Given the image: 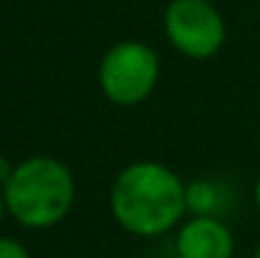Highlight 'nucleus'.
Instances as JSON below:
<instances>
[{
    "instance_id": "f257e3e1",
    "label": "nucleus",
    "mask_w": 260,
    "mask_h": 258,
    "mask_svg": "<svg viewBox=\"0 0 260 258\" xmlns=\"http://www.w3.org/2000/svg\"><path fill=\"white\" fill-rule=\"evenodd\" d=\"M187 210V187L159 162H134L111 187V213L134 236H162Z\"/></svg>"
},
{
    "instance_id": "f03ea898",
    "label": "nucleus",
    "mask_w": 260,
    "mask_h": 258,
    "mask_svg": "<svg viewBox=\"0 0 260 258\" xmlns=\"http://www.w3.org/2000/svg\"><path fill=\"white\" fill-rule=\"evenodd\" d=\"M8 213L25 228H51L61 223L76 197L71 170L56 157H30L13 167L3 187Z\"/></svg>"
},
{
    "instance_id": "7ed1b4c3",
    "label": "nucleus",
    "mask_w": 260,
    "mask_h": 258,
    "mask_svg": "<svg viewBox=\"0 0 260 258\" xmlns=\"http://www.w3.org/2000/svg\"><path fill=\"white\" fill-rule=\"evenodd\" d=\"M159 59L139 41H121L106 51L99 66V86L104 96L119 106L142 104L157 86Z\"/></svg>"
},
{
    "instance_id": "20e7f679",
    "label": "nucleus",
    "mask_w": 260,
    "mask_h": 258,
    "mask_svg": "<svg viewBox=\"0 0 260 258\" xmlns=\"http://www.w3.org/2000/svg\"><path fill=\"white\" fill-rule=\"evenodd\" d=\"M165 31L179 53L200 61L225 43V20L207 0H172L165 10Z\"/></svg>"
},
{
    "instance_id": "39448f33",
    "label": "nucleus",
    "mask_w": 260,
    "mask_h": 258,
    "mask_svg": "<svg viewBox=\"0 0 260 258\" xmlns=\"http://www.w3.org/2000/svg\"><path fill=\"white\" fill-rule=\"evenodd\" d=\"M233 233L220 218L194 215L189 223L182 225L177 236L179 258H233Z\"/></svg>"
},
{
    "instance_id": "423d86ee",
    "label": "nucleus",
    "mask_w": 260,
    "mask_h": 258,
    "mask_svg": "<svg viewBox=\"0 0 260 258\" xmlns=\"http://www.w3.org/2000/svg\"><path fill=\"white\" fill-rule=\"evenodd\" d=\"M187 208L202 218H217L222 208V190L212 180H194L187 185Z\"/></svg>"
},
{
    "instance_id": "0eeeda50",
    "label": "nucleus",
    "mask_w": 260,
    "mask_h": 258,
    "mask_svg": "<svg viewBox=\"0 0 260 258\" xmlns=\"http://www.w3.org/2000/svg\"><path fill=\"white\" fill-rule=\"evenodd\" d=\"M0 258H30L23 243L13 238H0Z\"/></svg>"
},
{
    "instance_id": "6e6552de",
    "label": "nucleus",
    "mask_w": 260,
    "mask_h": 258,
    "mask_svg": "<svg viewBox=\"0 0 260 258\" xmlns=\"http://www.w3.org/2000/svg\"><path fill=\"white\" fill-rule=\"evenodd\" d=\"M10 175H13V170H10V165L0 157V187H5L8 185V180H10Z\"/></svg>"
},
{
    "instance_id": "1a4fd4ad",
    "label": "nucleus",
    "mask_w": 260,
    "mask_h": 258,
    "mask_svg": "<svg viewBox=\"0 0 260 258\" xmlns=\"http://www.w3.org/2000/svg\"><path fill=\"white\" fill-rule=\"evenodd\" d=\"M5 210H8V208H5V197L0 195V220H3V215H5Z\"/></svg>"
},
{
    "instance_id": "9d476101",
    "label": "nucleus",
    "mask_w": 260,
    "mask_h": 258,
    "mask_svg": "<svg viewBox=\"0 0 260 258\" xmlns=\"http://www.w3.org/2000/svg\"><path fill=\"white\" fill-rule=\"evenodd\" d=\"M255 203H258V208H260V177H258V182H255Z\"/></svg>"
},
{
    "instance_id": "9b49d317",
    "label": "nucleus",
    "mask_w": 260,
    "mask_h": 258,
    "mask_svg": "<svg viewBox=\"0 0 260 258\" xmlns=\"http://www.w3.org/2000/svg\"><path fill=\"white\" fill-rule=\"evenodd\" d=\"M253 258H260V248H258V251H255V256H253Z\"/></svg>"
}]
</instances>
